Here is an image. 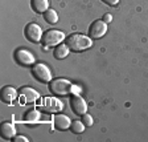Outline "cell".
<instances>
[{
    "label": "cell",
    "mask_w": 148,
    "mask_h": 142,
    "mask_svg": "<svg viewBox=\"0 0 148 142\" xmlns=\"http://www.w3.org/2000/svg\"><path fill=\"white\" fill-rule=\"evenodd\" d=\"M82 122L86 125V127H90L92 124H94V120H92V117L90 114L85 113V114H82Z\"/></svg>",
    "instance_id": "19"
},
{
    "label": "cell",
    "mask_w": 148,
    "mask_h": 142,
    "mask_svg": "<svg viewBox=\"0 0 148 142\" xmlns=\"http://www.w3.org/2000/svg\"><path fill=\"white\" fill-rule=\"evenodd\" d=\"M103 21L107 23V24L112 21V16H111V13H105V16H103Z\"/></svg>",
    "instance_id": "22"
},
{
    "label": "cell",
    "mask_w": 148,
    "mask_h": 142,
    "mask_svg": "<svg viewBox=\"0 0 148 142\" xmlns=\"http://www.w3.org/2000/svg\"><path fill=\"white\" fill-rule=\"evenodd\" d=\"M18 97V93L16 92L15 88L12 87H4L1 89V101L5 104H12Z\"/></svg>",
    "instance_id": "12"
},
{
    "label": "cell",
    "mask_w": 148,
    "mask_h": 142,
    "mask_svg": "<svg viewBox=\"0 0 148 142\" xmlns=\"http://www.w3.org/2000/svg\"><path fill=\"white\" fill-rule=\"evenodd\" d=\"M73 84L65 78H54L49 82V90L54 96H68L73 92Z\"/></svg>",
    "instance_id": "2"
},
{
    "label": "cell",
    "mask_w": 148,
    "mask_h": 142,
    "mask_svg": "<svg viewBox=\"0 0 148 142\" xmlns=\"http://www.w3.org/2000/svg\"><path fill=\"white\" fill-rule=\"evenodd\" d=\"M69 52H70V48L66 45V43H65V44L61 43V44H58V45L54 48L53 55H54V57L57 60H64L65 57H68Z\"/></svg>",
    "instance_id": "14"
},
{
    "label": "cell",
    "mask_w": 148,
    "mask_h": 142,
    "mask_svg": "<svg viewBox=\"0 0 148 142\" xmlns=\"http://www.w3.org/2000/svg\"><path fill=\"white\" fill-rule=\"evenodd\" d=\"M0 132H1V137L4 139H13V137L16 136V127L11 122H3Z\"/></svg>",
    "instance_id": "13"
},
{
    "label": "cell",
    "mask_w": 148,
    "mask_h": 142,
    "mask_svg": "<svg viewBox=\"0 0 148 142\" xmlns=\"http://www.w3.org/2000/svg\"><path fill=\"white\" fill-rule=\"evenodd\" d=\"M70 106H71L73 113L74 114H77V116H82V114H85V113H87L86 101H85L81 96H78V94H73V96H71Z\"/></svg>",
    "instance_id": "10"
},
{
    "label": "cell",
    "mask_w": 148,
    "mask_h": 142,
    "mask_svg": "<svg viewBox=\"0 0 148 142\" xmlns=\"http://www.w3.org/2000/svg\"><path fill=\"white\" fill-rule=\"evenodd\" d=\"M107 33V23L103 20H95L92 21L89 27V36L91 39H101Z\"/></svg>",
    "instance_id": "9"
},
{
    "label": "cell",
    "mask_w": 148,
    "mask_h": 142,
    "mask_svg": "<svg viewBox=\"0 0 148 142\" xmlns=\"http://www.w3.org/2000/svg\"><path fill=\"white\" fill-rule=\"evenodd\" d=\"M13 141L15 142H28L29 139H28L25 136H15L13 137Z\"/></svg>",
    "instance_id": "20"
},
{
    "label": "cell",
    "mask_w": 148,
    "mask_h": 142,
    "mask_svg": "<svg viewBox=\"0 0 148 142\" xmlns=\"http://www.w3.org/2000/svg\"><path fill=\"white\" fill-rule=\"evenodd\" d=\"M65 40V33L58 29H48L42 35V44L45 46H57Z\"/></svg>",
    "instance_id": "3"
},
{
    "label": "cell",
    "mask_w": 148,
    "mask_h": 142,
    "mask_svg": "<svg viewBox=\"0 0 148 142\" xmlns=\"http://www.w3.org/2000/svg\"><path fill=\"white\" fill-rule=\"evenodd\" d=\"M70 129H71V132H73V133L79 134V133H83V132H85V129H86V125L83 124L82 121L75 120V121H71Z\"/></svg>",
    "instance_id": "17"
},
{
    "label": "cell",
    "mask_w": 148,
    "mask_h": 142,
    "mask_svg": "<svg viewBox=\"0 0 148 142\" xmlns=\"http://www.w3.org/2000/svg\"><path fill=\"white\" fill-rule=\"evenodd\" d=\"M66 45L70 48V51L74 52H81V51H86L92 45L91 37L86 36V35L81 33H71L65 39Z\"/></svg>",
    "instance_id": "1"
},
{
    "label": "cell",
    "mask_w": 148,
    "mask_h": 142,
    "mask_svg": "<svg viewBox=\"0 0 148 142\" xmlns=\"http://www.w3.org/2000/svg\"><path fill=\"white\" fill-rule=\"evenodd\" d=\"M15 60L17 64L24 65V66H31V65L36 64V59H34V55L28 49H17L15 52Z\"/></svg>",
    "instance_id": "6"
},
{
    "label": "cell",
    "mask_w": 148,
    "mask_h": 142,
    "mask_svg": "<svg viewBox=\"0 0 148 142\" xmlns=\"http://www.w3.org/2000/svg\"><path fill=\"white\" fill-rule=\"evenodd\" d=\"M31 6L34 12L44 13L49 9V1L48 0H31Z\"/></svg>",
    "instance_id": "15"
},
{
    "label": "cell",
    "mask_w": 148,
    "mask_h": 142,
    "mask_svg": "<svg viewBox=\"0 0 148 142\" xmlns=\"http://www.w3.org/2000/svg\"><path fill=\"white\" fill-rule=\"evenodd\" d=\"M52 122H53V126H54L57 130L70 129V125H71L70 118H69L68 116H65V114H56V116H53Z\"/></svg>",
    "instance_id": "11"
},
{
    "label": "cell",
    "mask_w": 148,
    "mask_h": 142,
    "mask_svg": "<svg viewBox=\"0 0 148 142\" xmlns=\"http://www.w3.org/2000/svg\"><path fill=\"white\" fill-rule=\"evenodd\" d=\"M40 98V94L38 92H36L34 89L29 87H23L21 89L18 90V100H20V104L25 105V104H32V102L37 101Z\"/></svg>",
    "instance_id": "8"
},
{
    "label": "cell",
    "mask_w": 148,
    "mask_h": 142,
    "mask_svg": "<svg viewBox=\"0 0 148 142\" xmlns=\"http://www.w3.org/2000/svg\"><path fill=\"white\" fill-rule=\"evenodd\" d=\"M32 74L40 82H50L52 81V73L50 69L44 62H37L32 66Z\"/></svg>",
    "instance_id": "5"
},
{
    "label": "cell",
    "mask_w": 148,
    "mask_h": 142,
    "mask_svg": "<svg viewBox=\"0 0 148 142\" xmlns=\"http://www.w3.org/2000/svg\"><path fill=\"white\" fill-rule=\"evenodd\" d=\"M24 35L29 41H32V43H38V41H41L44 33L38 24H36V23H29V24H27V27H25V29H24Z\"/></svg>",
    "instance_id": "7"
},
{
    "label": "cell",
    "mask_w": 148,
    "mask_h": 142,
    "mask_svg": "<svg viewBox=\"0 0 148 142\" xmlns=\"http://www.w3.org/2000/svg\"><path fill=\"white\" fill-rule=\"evenodd\" d=\"M38 106L46 113H57V112L62 110V108H64L62 102L56 97H44V98L40 100Z\"/></svg>",
    "instance_id": "4"
},
{
    "label": "cell",
    "mask_w": 148,
    "mask_h": 142,
    "mask_svg": "<svg viewBox=\"0 0 148 142\" xmlns=\"http://www.w3.org/2000/svg\"><path fill=\"white\" fill-rule=\"evenodd\" d=\"M44 15V19H45L46 23H49V24H56V23H58V15L54 9H48L45 12L42 13Z\"/></svg>",
    "instance_id": "16"
},
{
    "label": "cell",
    "mask_w": 148,
    "mask_h": 142,
    "mask_svg": "<svg viewBox=\"0 0 148 142\" xmlns=\"http://www.w3.org/2000/svg\"><path fill=\"white\" fill-rule=\"evenodd\" d=\"M105 4H108V6H111V7H115V6H118V3H119V0H102Z\"/></svg>",
    "instance_id": "21"
},
{
    "label": "cell",
    "mask_w": 148,
    "mask_h": 142,
    "mask_svg": "<svg viewBox=\"0 0 148 142\" xmlns=\"http://www.w3.org/2000/svg\"><path fill=\"white\" fill-rule=\"evenodd\" d=\"M38 117H40V113H38L36 109H31V110L25 114V121H27V122H31V124L32 122H37Z\"/></svg>",
    "instance_id": "18"
}]
</instances>
